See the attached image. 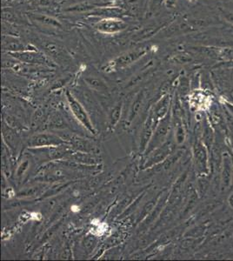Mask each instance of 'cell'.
<instances>
[{
    "mask_svg": "<svg viewBox=\"0 0 233 261\" xmlns=\"http://www.w3.org/2000/svg\"><path fill=\"white\" fill-rule=\"evenodd\" d=\"M171 125V114L169 112L167 115L164 117L157 125L155 133L151 137V141L149 142L147 148L145 150L147 154H150L151 151H154L155 149L158 148L159 146H161L165 142V140L168 136L169 132H170Z\"/></svg>",
    "mask_w": 233,
    "mask_h": 261,
    "instance_id": "obj_2",
    "label": "cell"
},
{
    "mask_svg": "<svg viewBox=\"0 0 233 261\" xmlns=\"http://www.w3.org/2000/svg\"><path fill=\"white\" fill-rule=\"evenodd\" d=\"M144 99H145V91H141V92H139V94L137 95L136 98H135V100H134L133 106H132V108H131L130 117H129L131 121H132V120L138 115V113L140 112V109H141L143 103H144Z\"/></svg>",
    "mask_w": 233,
    "mask_h": 261,
    "instance_id": "obj_15",
    "label": "cell"
},
{
    "mask_svg": "<svg viewBox=\"0 0 233 261\" xmlns=\"http://www.w3.org/2000/svg\"><path fill=\"white\" fill-rule=\"evenodd\" d=\"M9 54L11 56L13 57L15 60H18L19 62L27 64V65H39V66H44L47 68L55 66L54 62L45 54L39 51L38 49L24 50V51H19V53H12Z\"/></svg>",
    "mask_w": 233,
    "mask_h": 261,
    "instance_id": "obj_1",
    "label": "cell"
},
{
    "mask_svg": "<svg viewBox=\"0 0 233 261\" xmlns=\"http://www.w3.org/2000/svg\"><path fill=\"white\" fill-rule=\"evenodd\" d=\"M127 28V24L117 17L103 18L95 24V29L103 34H116L121 33Z\"/></svg>",
    "mask_w": 233,
    "mask_h": 261,
    "instance_id": "obj_6",
    "label": "cell"
},
{
    "mask_svg": "<svg viewBox=\"0 0 233 261\" xmlns=\"http://www.w3.org/2000/svg\"><path fill=\"white\" fill-rule=\"evenodd\" d=\"M208 187H209L208 180H207L206 178H204V176H202V177L198 179V188H199L201 193H206V191L208 190Z\"/></svg>",
    "mask_w": 233,
    "mask_h": 261,
    "instance_id": "obj_23",
    "label": "cell"
},
{
    "mask_svg": "<svg viewBox=\"0 0 233 261\" xmlns=\"http://www.w3.org/2000/svg\"><path fill=\"white\" fill-rule=\"evenodd\" d=\"M177 0H165V6L168 10H174L177 7Z\"/></svg>",
    "mask_w": 233,
    "mask_h": 261,
    "instance_id": "obj_26",
    "label": "cell"
},
{
    "mask_svg": "<svg viewBox=\"0 0 233 261\" xmlns=\"http://www.w3.org/2000/svg\"><path fill=\"white\" fill-rule=\"evenodd\" d=\"M219 60L224 62H233V46L219 49Z\"/></svg>",
    "mask_w": 233,
    "mask_h": 261,
    "instance_id": "obj_17",
    "label": "cell"
},
{
    "mask_svg": "<svg viewBox=\"0 0 233 261\" xmlns=\"http://www.w3.org/2000/svg\"><path fill=\"white\" fill-rule=\"evenodd\" d=\"M121 111V103L116 105L115 107H113L112 111H111V113H110V123H111V125H112V126H114L118 123L119 119H120Z\"/></svg>",
    "mask_w": 233,
    "mask_h": 261,
    "instance_id": "obj_19",
    "label": "cell"
},
{
    "mask_svg": "<svg viewBox=\"0 0 233 261\" xmlns=\"http://www.w3.org/2000/svg\"><path fill=\"white\" fill-rule=\"evenodd\" d=\"M221 13L224 19L227 21L228 23H230L233 25V12L230 10L223 9L221 10Z\"/></svg>",
    "mask_w": 233,
    "mask_h": 261,
    "instance_id": "obj_25",
    "label": "cell"
},
{
    "mask_svg": "<svg viewBox=\"0 0 233 261\" xmlns=\"http://www.w3.org/2000/svg\"><path fill=\"white\" fill-rule=\"evenodd\" d=\"M65 96H66V99H67V102H68L69 107H70L71 113L73 114L74 117L91 134H96V130H95L94 127H93V125H92V121L90 119V117H89L88 114L86 113V109L84 108L80 101L77 100L76 98L70 92H66Z\"/></svg>",
    "mask_w": 233,
    "mask_h": 261,
    "instance_id": "obj_4",
    "label": "cell"
},
{
    "mask_svg": "<svg viewBox=\"0 0 233 261\" xmlns=\"http://www.w3.org/2000/svg\"><path fill=\"white\" fill-rule=\"evenodd\" d=\"M165 0H149L148 3V14L149 16L153 15L154 13L159 12L161 9V6L165 5Z\"/></svg>",
    "mask_w": 233,
    "mask_h": 261,
    "instance_id": "obj_20",
    "label": "cell"
},
{
    "mask_svg": "<svg viewBox=\"0 0 233 261\" xmlns=\"http://www.w3.org/2000/svg\"><path fill=\"white\" fill-rule=\"evenodd\" d=\"M85 81L90 87H92V89L96 90L97 92H106L107 90V85L100 79L89 77H86Z\"/></svg>",
    "mask_w": 233,
    "mask_h": 261,
    "instance_id": "obj_16",
    "label": "cell"
},
{
    "mask_svg": "<svg viewBox=\"0 0 233 261\" xmlns=\"http://www.w3.org/2000/svg\"><path fill=\"white\" fill-rule=\"evenodd\" d=\"M228 65H230V67H233V62H226Z\"/></svg>",
    "mask_w": 233,
    "mask_h": 261,
    "instance_id": "obj_31",
    "label": "cell"
},
{
    "mask_svg": "<svg viewBox=\"0 0 233 261\" xmlns=\"http://www.w3.org/2000/svg\"><path fill=\"white\" fill-rule=\"evenodd\" d=\"M148 49V47H139L125 51L117 57L115 60L111 61L109 65H107V69H112V71H116L118 69L124 68L128 65L136 62L137 60H139L140 58L146 54Z\"/></svg>",
    "mask_w": 233,
    "mask_h": 261,
    "instance_id": "obj_3",
    "label": "cell"
},
{
    "mask_svg": "<svg viewBox=\"0 0 233 261\" xmlns=\"http://www.w3.org/2000/svg\"><path fill=\"white\" fill-rule=\"evenodd\" d=\"M171 148H172L171 143L170 141H166L158 148L155 149L154 151H151L149 160L145 164V167H150L165 161L171 153Z\"/></svg>",
    "mask_w": 233,
    "mask_h": 261,
    "instance_id": "obj_9",
    "label": "cell"
},
{
    "mask_svg": "<svg viewBox=\"0 0 233 261\" xmlns=\"http://www.w3.org/2000/svg\"><path fill=\"white\" fill-rule=\"evenodd\" d=\"M171 96L167 94L164 98H161L158 103H157L155 109H154L153 119L155 126L159 124V122L161 119L167 115V113L170 112V106H171Z\"/></svg>",
    "mask_w": 233,
    "mask_h": 261,
    "instance_id": "obj_10",
    "label": "cell"
},
{
    "mask_svg": "<svg viewBox=\"0 0 233 261\" xmlns=\"http://www.w3.org/2000/svg\"><path fill=\"white\" fill-rule=\"evenodd\" d=\"M208 148L202 140H198L193 146V160L195 168L200 176L206 175L209 173V156Z\"/></svg>",
    "mask_w": 233,
    "mask_h": 261,
    "instance_id": "obj_5",
    "label": "cell"
},
{
    "mask_svg": "<svg viewBox=\"0 0 233 261\" xmlns=\"http://www.w3.org/2000/svg\"><path fill=\"white\" fill-rule=\"evenodd\" d=\"M2 49L6 53L12 54L24 50H36L37 48L34 45L27 44L15 36L4 34L2 36Z\"/></svg>",
    "mask_w": 233,
    "mask_h": 261,
    "instance_id": "obj_7",
    "label": "cell"
},
{
    "mask_svg": "<svg viewBox=\"0 0 233 261\" xmlns=\"http://www.w3.org/2000/svg\"><path fill=\"white\" fill-rule=\"evenodd\" d=\"M201 140L203 141L208 150L213 146V141H214V133H213V128L210 125L207 120H205L203 125V133H202Z\"/></svg>",
    "mask_w": 233,
    "mask_h": 261,
    "instance_id": "obj_14",
    "label": "cell"
},
{
    "mask_svg": "<svg viewBox=\"0 0 233 261\" xmlns=\"http://www.w3.org/2000/svg\"><path fill=\"white\" fill-rule=\"evenodd\" d=\"M189 2H191V3H195V2H197L198 0H188Z\"/></svg>",
    "mask_w": 233,
    "mask_h": 261,
    "instance_id": "obj_32",
    "label": "cell"
},
{
    "mask_svg": "<svg viewBox=\"0 0 233 261\" xmlns=\"http://www.w3.org/2000/svg\"><path fill=\"white\" fill-rule=\"evenodd\" d=\"M95 245H96V240H95L94 237L88 236L85 240V247H86V249L89 250V252H91L92 250H93Z\"/></svg>",
    "mask_w": 233,
    "mask_h": 261,
    "instance_id": "obj_24",
    "label": "cell"
},
{
    "mask_svg": "<svg viewBox=\"0 0 233 261\" xmlns=\"http://www.w3.org/2000/svg\"><path fill=\"white\" fill-rule=\"evenodd\" d=\"M28 166H29V162L28 161H25L24 163L22 164L20 166H19V168L18 170V175L20 176L24 173V171L28 168Z\"/></svg>",
    "mask_w": 233,
    "mask_h": 261,
    "instance_id": "obj_28",
    "label": "cell"
},
{
    "mask_svg": "<svg viewBox=\"0 0 233 261\" xmlns=\"http://www.w3.org/2000/svg\"><path fill=\"white\" fill-rule=\"evenodd\" d=\"M65 143L64 140L53 134H39L30 139V147H50V146H62Z\"/></svg>",
    "mask_w": 233,
    "mask_h": 261,
    "instance_id": "obj_8",
    "label": "cell"
},
{
    "mask_svg": "<svg viewBox=\"0 0 233 261\" xmlns=\"http://www.w3.org/2000/svg\"><path fill=\"white\" fill-rule=\"evenodd\" d=\"M3 1H7V0H3Z\"/></svg>",
    "mask_w": 233,
    "mask_h": 261,
    "instance_id": "obj_33",
    "label": "cell"
},
{
    "mask_svg": "<svg viewBox=\"0 0 233 261\" xmlns=\"http://www.w3.org/2000/svg\"><path fill=\"white\" fill-rule=\"evenodd\" d=\"M228 204L230 205V207L233 209V192L230 193L229 198H228Z\"/></svg>",
    "mask_w": 233,
    "mask_h": 261,
    "instance_id": "obj_30",
    "label": "cell"
},
{
    "mask_svg": "<svg viewBox=\"0 0 233 261\" xmlns=\"http://www.w3.org/2000/svg\"><path fill=\"white\" fill-rule=\"evenodd\" d=\"M195 54L190 53H182L173 56V60L177 64H188L193 62L195 60Z\"/></svg>",
    "mask_w": 233,
    "mask_h": 261,
    "instance_id": "obj_18",
    "label": "cell"
},
{
    "mask_svg": "<svg viewBox=\"0 0 233 261\" xmlns=\"http://www.w3.org/2000/svg\"><path fill=\"white\" fill-rule=\"evenodd\" d=\"M2 16H3V19L10 21V22H13L15 18H17L16 15H15V12L10 8H4Z\"/></svg>",
    "mask_w": 233,
    "mask_h": 261,
    "instance_id": "obj_22",
    "label": "cell"
},
{
    "mask_svg": "<svg viewBox=\"0 0 233 261\" xmlns=\"http://www.w3.org/2000/svg\"><path fill=\"white\" fill-rule=\"evenodd\" d=\"M232 181V164L230 158L226 156L223 160V168L221 172V189L226 191L229 189Z\"/></svg>",
    "mask_w": 233,
    "mask_h": 261,
    "instance_id": "obj_11",
    "label": "cell"
},
{
    "mask_svg": "<svg viewBox=\"0 0 233 261\" xmlns=\"http://www.w3.org/2000/svg\"><path fill=\"white\" fill-rule=\"evenodd\" d=\"M226 98H227L231 103H233V88L232 89L227 91V92H226Z\"/></svg>",
    "mask_w": 233,
    "mask_h": 261,
    "instance_id": "obj_29",
    "label": "cell"
},
{
    "mask_svg": "<svg viewBox=\"0 0 233 261\" xmlns=\"http://www.w3.org/2000/svg\"><path fill=\"white\" fill-rule=\"evenodd\" d=\"M154 207V202L151 201L147 204V205H145V208H144V210L142 212V216H146L153 209Z\"/></svg>",
    "mask_w": 233,
    "mask_h": 261,
    "instance_id": "obj_27",
    "label": "cell"
},
{
    "mask_svg": "<svg viewBox=\"0 0 233 261\" xmlns=\"http://www.w3.org/2000/svg\"><path fill=\"white\" fill-rule=\"evenodd\" d=\"M175 134H176L175 138H176L177 144H182L185 141V138H186V130H185L183 124L181 122L177 124Z\"/></svg>",
    "mask_w": 233,
    "mask_h": 261,
    "instance_id": "obj_21",
    "label": "cell"
},
{
    "mask_svg": "<svg viewBox=\"0 0 233 261\" xmlns=\"http://www.w3.org/2000/svg\"><path fill=\"white\" fill-rule=\"evenodd\" d=\"M29 18L34 22H37V23L43 24V25H49V27H54V28L61 27V24L59 23V21L53 18V17H50V16L31 13Z\"/></svg>",
    "mask_w": 233,
    "mask_h": 261,
    "instance_id": "obj_13",
    "label": "cell"
},
{
    "mask_svg": "<svg viewBox=\"0 0 233 261\" xmlns=\"http://www.w3.org/2000/svg\"><path fill=\"white\" fill-rule=\"evenodd\" d=\"M154 124L153 113L149 116L147 120L145 122V126L143 128L141 134V141H140V148L142 151L146 150L149 142L151 141V137L153 135Z\"/></svg>",
    "mask_w": 233,
    "mask_h": 261,
    "instance_id": "obj_12",
    "label": "cell"
}]
</instances>
